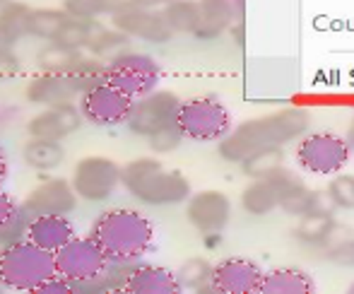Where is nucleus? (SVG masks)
Instances as JSON below:
<instances>
[{
	"mask_svg": "<svg viewBox=\"0 0 354 294\" xmlns=\"http://www.w3.org/2000/svg\"><path fill=\"white\" fill-rule=\"evenodd\" d=\"M306 109H282V111L268 113L261 118L243 121L241 126L232 128L227 138L219 140V154L227 162H243L248 154L266 147H282L287 143L301 138L308 131Z\"/></svg>",
	"mask_w": 354,
	"mask_h": 294,
	"instance_id": "nucleus-1",
	"label": "nucleus"
},
{
	"mask_svg": "<svg viewBox=\"0 0 354 294\" xmlns=\"http://www.w3.org/2000/svg\"><path fill=\"white\" fill-rule=\"evenodd\" d=\"M22 73V61L12 48H0V80H12Z\"/></svg>",
	"mask_w": 354,
	"mask_h": 294,
	"instance_id": "nucleus-39",
	"label": "nucleus"
},
{
	"mask_svg": "<svg viewBox=\"0 0 354 294\" xmlns=\"http://www.w3.org/2000/svg\"><path fill=\"white\" fill-rule=\"evenodd\" d=\"M34 294H73V285L66 280V277H61L56 273L53 277H48L46 282H44L41 287H39Z\"/></svg>",
	"mask_w": 354,
	"mask_h": 294,
	"instance_id": "nucleus-40",
	"label": "nucleus"
},
{
	"mask_svg": "<svg viewBox=\"0 0 354 294\" xmlns=\"http://www.w3.org/2000/svg\"><path fill=\"white\" fill-rule=\"evenodd\" d=\"M212 263L207 258H188L176 270L178 285L188 292H214L212 290Z\"/></svg>",
	"mask_w": 354,
	"mask_h": 294,
	"instance_id": "nucleus-29",
	"label": "nucleus"
},
{
	"mask_svg": "<svg viewBox=\"0 0 354 294\" xmlns=\"http://www.w3.org/2000/svg\"><path fill=\"white\" fill-rule=\"evenodd\" d=\"M126 0H63V10L80 19H102L111 17Z\"/></svg>",
	"mask_w": 354,
	"mask_h": 294,
	"instance_id": "nucleus-34",
	"label": "nucleus"
},
{
	"mask_svg": "<svg viewBox=\"0 0 354 294\" xmlns=\"http://www.w3.org/2000/svg\"><path fill=\"white\" fill-rule=\"evenodd\" d=\"M350 292L354 294V282H352V285H350Z\"/></svg>",
	"mask_w": 354,
	"mask_h": 294,
	"instance_id": "nucleus-46",
	"label": "nucleus"
},
{
	"mask_svg": "<svg viewBox=\"0 0 354 294\" xmlns=\"http://www.w3.org/2000/svg\"><path fill=\"white\" fill-rule=\"evenodd\" d=\"M299 181V176L289 169H275L263 178H253L241 193V208L253 217H263L280 208L282 196Z\"/></svg>",
	"mask_w": 354,
	"mask_h": 294,
	"instance_id": "nucleus-13",
	"label": "nucleus"
},
{
	"mask_svg": "<svg viewBox=\"0 0 354 294\" xmlns=\"http://www.w3.org/2000/svg\"><path fill=\"white\" fill-rule=\"evenodd\" d=\"M128 3L140 5V8H154V10H162L164 5L171 3V0H128Z\"/></svg>",
	"mask_w": 354,
	"mask_h": 294,
	"instance_id": "nucleus-42",
	"label": "nucleus"
},
{
	"mask_svg": "<svg viewBox=\"0 0 354 294\" xmlns=\"http://www.w3.org/2000/svg\"><path fill=\"white\" fill-rule=\"evenodd\" d=\"M71 75L77 80L80 89L87 92V89L97 87V84L106 82V63L94 56H82V61L77 63V68Z\"/></svg>",
	"mask_w": 354,
	"mask_h": 294,
	"instance_id": "nucleus-36",
	"label": "nucleus"
},
{
	"mask_svg": "<svg viewBox=\"0 0 354 294\" xmlns=\"http://www.w3.org/2000/svg\"><path fill=\"white\" fill-rule=\"evenodd\" d=\"M178 107H181V99H178L171 89L157 87L140 99H133L126 126L133 136L149 138L157 131H162V128L176 123Z\"/></svg>",
	"mask_w": 354,
	"mask_h": 294,
	"instance_id": "nucleus-9",
	"label": "nucleus"
},
{
	"mask_svg": "<svg viewBox=\"0 0 354 294\" xmlns=\"http://www.w3.org/2000/svg\"><path fill=\"white\" fill-rule=\"evenodd\" d=\"M316 282L301 268H275L263 273L258 294H313Z\"/></svg>",
	"mask_w": 354,
	"mask_h": 294,
	"instance_id": "nucleus-22",
	"label": "nucleus"
},
{
	"mask_svg": "<svg viewBox=\"0 0 354 294\" xmlns=\"http://www.w3.org/2000/svg\"><path fill=\"white\" fill-rule=\"evenodd\" d=\"M183 292L178 285L176 273L162 266H149V263H138L136 270L131 273L123 294H178Z\"/></svg>",
	"mask_w": 354,
	"mask_h": 294,
	"instance_id": "nucleus-19",
	"label": "nucleus"
},
{
	"mask_svg": "<svg viewBox=\"0 0 354 294\" xmlns=\"http://www.w3.org/2000/svg\"><path fill=\"white\" fill-rule=\"evenodd\" d=\"M109 19H111V27H116L118 32L147 44H167L174 37L171 29L164 22L162 10L140 8V5H133L128 0Z\"/></svg>",
	"mask_w": 354,
	"mask_h": 294,
	"instance_id": "nucleus-12",
	"label": "nucleus"
},
{
	"mask_svg": "<svg viewBox=\"0 0 354 294\" xmlns=\"http://www.w3.org/2000/svg\"><path fill=\"white\" fill-rule=\"evenodd\" d=\"M352 157V147L337 133H308L297 145V164L308 174L333 176L342 172Z\"/></svg>",
	"mask_w": 354,
	"mask_h": 294,
	"instance_id": "nucleus-7",
	"label": "nucleus"
},
{
	"mask_svg": "<svg viewBox=\"0 0 354 294\" xmlns=\"http://www.w3.org/2000/svg\"><path fill=\"white\" fill-rule=\"evenodd\" d=\"M347 143H350V147L354 149V118H352V123H350V131H347V138H345Z\"/></svg>",
	"mask_w": 354,
	"mask_h": 294,
	"instance_id": "nucleus-44",
	"label": "nucleus"
},
{
	"mask_svg": "<svg viewBox=\"0 0 354 294\" xmlns=\"http://www.w3.org/2000/svg\"><path fill=\"white\" fill-rule=\"evenodd\" d=\"M77 107L82 111L84 123L97 128H116L126 126L128 113H131L133 99L116 89L113 84L102 82L97 87L82 92L77 99Z\"/></svg>",
	"mask_w": 354,
	"mask_h": 294,
	"instance_id": "nucleus-10",
	"label": "nucleus"
},
{
	"mask_svg": "<svg viewBox=\"0 0 354 294\" xmlns=\"http://www.w3.org/2000/svg\"><path fill=\"white\" fill-rule=\"evenodd\" d=\"M29 104L37 107H58V104H77L82 97L77 80L73 75H53V73H39L37 77L29 80L27 92H24Z\"/></svg>",
	"mask_w": 354,
	"mask_h": 294,
	"instance_id": "nucleus-18",
	"label": "nucleus"
},
{
	"mask_svg": "<svg viewBox=\"0 0 354 294\" xmlns=\"http://www.w3.org/2000/svg\"><path fill=\"white\" fill-rule=\"evenodd\" d=\"M176 126L186 140L219 143L234 128L232 113L217 97H193L181 102Z\"/></svg>",
	"mask_w": 354,
	"mask_h": 294,
	"instance_id": "nucleus-5",
	"label": "nucleus"
},
{
	"mask_svg": "<svg viewBox=\"0 0 354 294\" xmlns=\"http://www.w3.org/2000/svg\"><path fill=\"white\" fill-rule=\"evenodd\" d=\"M89 237L99 244L109 261H140L154 244V227L142 212L113 208L92 222Z\"/></svg>",
	"mask_w": 354,
	"mask_h": 294,
	"instance_id": "nucleus-2",
	"label": "nucleus"
},
{
	"mask_svg": "<svg viewBox=\"0 0 354 294\" xmlns=\"http://www.w3.org/2000/svg\"><path fill=\"white\" fill-rule=\"evenodd\" d=\"M335 227H337V222L330 210H316V212H308V215L301 217L294 237H297L301 244H306V246L323 248L328 241H330Z\"/></svg>",
	"mask_w": 354,
	"mask_h": 294,
	"instance_id": "nucleus-25",
	"label": "nucleus"
},
{
	"mask_svg": "<svg viewBox=\"0 0 354 294\" xmlns=\"http://www.w3.org/2000/svg\"><path fill=\"white\" fill-rule=\"evenodd\" d=\"M236 12L232 0H198V27L193 37L203 42L219 39L234 24Z\"/></svg>",
	"mask_w": 354,
	"mask_h": 294,
	"instance_id": "nucleus-20",
	"label": "nucleus"
},
{
	"mask_svg": "<svg viewBox=\"0 0 354 294\" xmlns=\"http://www.w3.org/2000/svg\"><path fill=\"white\" fill-rule=\"evenodd\" d=\"M87 51H89V56L109 63L111 58H116L118 53L131 51V37L123 34V32H118L116 27H104L102 32L94 37V42L89 44Z\"/></svg>",
	"mask_w": 354,
	"mask_h": 294,
	"instance_id": "nucleus-31",
	"label": "nucleus"
},
{
	"mask_svg": "<svg viewBox=\"0 0 354 294\" xmlns=\"http://www.w3.org/2000/svg\"><path fill=\"white\" fill-rule=\"evenodd\" d=\"M22 159L29 169L39 174H46L58 169L66 162V147L58 140H41V138H29L22 147Z\"/></svg>",
	"mask_w": 354,
	"mask_h": 294,
	"instance_id": "nucleus-23",
	"label": "nucleus"
},
{
	"mask_svg": "<svg viewBox=\"0 0 354 294\" xmlns=\"http://www.w3.org/2000/svg\"><path fill=\"white\" fill-rule=\"evenodd\" d=\"M171 34H193L198 27V0H171L162 8Z\"/></svg>",
	"mask_w": 354,
	"mask_h": 294,
	"instance_id": "nucleus-30",
	"label": "nucleus"
},
{
	"mask_svg": "<svg viewBox=\"0 0 354 294\" xmlns=\"http://www.w3.org/2000/svg\"><path fill=\"white\" fill-rule=\"evenodd\" d=\"M73 237H75V227H73V222L68 220V215L34 217L27 232L29 241L46 248V251H51V253H56L61 246H66Z\"/></svg>",
	"mask_w": 354,
	"mask_h": 294,
	"instance_id": "nucleus-21",
	"label": "nucleus"
},
{
	"mask_svg": "<svg viewBox=\"0 0 354 294\" xmlns=\"http://www.w3.org/2000/svg\"><path fill=\"white\" fill-rule=\"evenodd\" d=\"M84 53L77 48H68L61 44H46L37 51V68L41 73H53V75H71L77 63L82 61Z\"/></svg>",
	"mask_w": 354,
	"mask_h": 294,
	"instance_id": "nucleus-26",
	"label": "nucleus"
},
{
	"mask_svg": "<svg viewBox=\"0 0 354 294\" xmlns=\"http://www.w3.org/2000/svg\"><path fill=\"white\" fill-rule=\"evenodd\" d=\"M162 66L140 51H123L106 63V82L131 99H140L159 87Z\"/></svg>",
	"mask_w": 354,
	"mask_h": 294,
	"instance_id": "nucleus-6",
	"label": "nucleus"
},
{
	"mask_svg": "<svg viewBox=\"0 0 354 294\" xmlns=\"http://www.w3.org/2000/svg\"><path fill=\"white\" fill-rule=\"evenodd\" d=\"M68 17L71 15L63 8H32V12H29V37L41 39L46 44L56 42L58 32L68 22Z\"/></svg>",
	"mask_w": 354,
	"mask_h": 294,
	"instance_id": "nucleus-28",
	"label": "nucleus"
},
{
	"mask_svg": "<svg viewBox=\"0 0 354 294\" xmlns=\"http://www.w3.org/2000/svg\"><path fill=\"white\" fill-rule=\"evenodd\" d=\"M84 118L77 104H58L46 107L44 111L34 113L27 123L29 138H41V140H66L82 128Z\"/></svg>",
	"mask_w": 354,
	"mask_h": 294,
	"instance_id": "nucleus-17",
	"label": "nucleus"
},
{
	"mask_svg": "<svg viewBox=\"0 0 354 294\" xmlns=\"http://www.w3.org/2000/svg\"><path fill=\"white\" fill-rule=\"evenodd\" d=\"M29 12L32 8L17 0L0 5V42L3 46L15 48L19 39L29 37Z\"/></svg>",
	"mask_w": 354,
	"mask_h": 294,
	"instance_id": "nucleus-24",
	"label": "nucleus"
},
{
	"mask_svg": "<svg viewBox=\"0 0 354 294\" xmlns=\"http://www.w3.org/2000/svg\"><path fill=\"white\" fill-rule=\"evenodd\" d=\"M323 253L330 263L340 268H354V232L337 224L330 241L323 246Z\"/></svg>",
	"mask_w": 354,
	"mask_h": 294,
	"instance_id": "nucleus-32",
	"label": "nucleus"
},
{
	"mask_svg": "<svg viewBox=\"0 0 354 294\" xmlns=\"http://www.w3.org/2000/svg\"><path fill=\"white\" fill-rule=\"evenodd\" d=\"M32 220H34V217L29 215V212L22 208V203H19L17 210H15L8 220L0 224V248L24 241V239H27V232H29V224H32Z\"/></svg>",
	"mask_w": 354,
	"mask_h": 294,
	"instance_id": "nucleus-35",
	"label": "nucleus"
},
{
	"mask_svg": "<svg viewBox=\"0 0 354 294\" xmlns=\"http://www.w3.org/2000/svg\"><path fill=\"white\" fill-rule=\"evenodd\" d=\"M121 186L136 201L152 208L178 205L191 198V183L181 172L167 169L154 157H138L121 167Z\"/></svg>",
	"mask_w": 354,
	"mask_h": 294,
	"instance_id": "nucleus-3",
	"label": "nucleus"
},
{
	"mask_svg": "<svg viewBox=\"0 0 354 294\" xmlns=\"http://www.w3.org/2000/svg\"><path fill=\"white\" fill-rule=\"evenodd\" d=\"M104 29V24L99 19H80V17H68V22L63 24V29L58 32L56 42L51 44H61L68 48H77V51H87L89 44L94 42L99 32Z\"/></svg>",
	"mask_w": 354,
	"mask_h": 294,
	"instance_id": "nucleus-27",
	"label": "nucleus"
},
{
	"mask_svg": "<svg viewBox=\"0 0 354 294\" xmlns=\"http://www.w3.org/2000/svg\"><path fill=\"white\" fill-rule=\"evenodd\" d=\"M0 292H3V285H0Z\"/></svg>",
	"mask_w": 354,
	"mask_h": 294,
	"instance_id": "nucleus-48",
	"label": "nucleus"
},
{
	"mask_svg": "<svg viewBox=\"0 0 354 294\" xmlns=\"http://www.w3.org/2000/svg\"><path fill=\"white\" fill-rule=\"evenodd\" d=\"M17 205H19V203H15L12 196H10V193H5L3 188H0V224L8 220V217L12 215L15 210H17Z\"/></svg>",
	"mask_w": 354,
	"mask_h": 294,
	"instance_id": "nucleus-41",
	"label": "nucleus"
},
{
	"mask_svg": "<svg viewBox=\"0 0 354 294\" xmlns=\"http://www.w3.org/2000/svg\"><path fill=\"white\" fill-rule=\"evenodd\" d=\"M183 140H186V138H183V133L178 131L176 123H171V126L162 128V131H157L154 136H149L147 145H149V149H152L154 154H171L174 149L181 147Z\"/></svg>",
	"mask_w": 354,
	"mask_h": 294,
	"instance_id": "nucleus-38",
	"label": "nucleus"
},
{
	"mask_svg": "<svg viewBox=\"0 0 354 294\" xmlns=\"http://www.w3.org/2000/svg\"><path fill=\"white\" fill-rule=\"evenodd\" d=\"M71 183L77 198L87 203H104L121 188V164L104 154H89L75 164Z\"/></svg>",
	"mask_w": 354,
	"mask_h": 294,
	"instance_id": "nucleus-8",
	"label": "nucleus"
},
{
	"mask_svg": "<svg viewBox=\"0 0 354 294\" xmlns=\"http://www.w3.org/2000/svg\"><path fill=\"white\" fill-rule=\"evenodd\" d=\"M186 217L205 237H214L227 229L232 220V201L222 191H198L186 201Z\"/></svg>",
	"mask_w": 354,
	"mask_h": 294,
	"instance_id": "nucleus-14",
	"label": "nucleus"
},
{
	"mask_svg": "<svg viewBox=\"0 0 354 294\" xmlns=\"http://www.w3.org/2000/svg\"><path fill=\"white\" fill-rule=\"evenodd\" d=\"M10 174V164H8V157H5V152L0 149V186L5 183V178H8Z\"/></svg>",
	"mask_w": 354,
	"mask_h": 294,
	"instance_id": "nucleus-43",
	"label": "nucleus"
},
{
	"mask_svg": "<svg viewBox=\"0 0 354 294\" xmlns=\"http://www.w3.org/2000/svg\"><path fill=\"white\" fill-rule=\"evenodd\" d=\"M232 3L236 5V10H239V12H241V10H243V3H246V0H232Z\"/></svg>",
	"mask_w": 354,
	"mask_h": 294,
	"instance_id": "nucleus-45",
	"label": "nucleus"
},
{
	"mask_svg": "<svg viewBox=\"0 0 354 294\" xmlns=\"http://www.w3.org/2000/svg\"><path fill=\"white\" fill-rule=\"evenodd\" d=\"M241 167H243V172H246V176L263 178V176H268V174L275 172V169L284 167V152H282V147L258 149V152L248 154V157L243 159Z\"/></svg>",
	"mask_w": 354,
	"mask_h": 294,
	"instance_id": "nucleus-33",
	"label": "nucleus"
},
{
	"mask_svg": "<svg viewBox=\"0 0 354 294\" xmlns=\"http://www.w3.org/2000/svg\"><path fill=\"white\" fill-rule=\"evenodd\" d=\"M56 275V258L51 251L29 239L0 248V285L10 292H37L48 277Z\"/></svg>",
	"mask_w": 354,
	"mask_h": 294,
	"instance_id": "nucleus-4",
	"label": "nucleus"
},
{
	"mask_svg": "<svg viewBox=\"0 0 354 294\" xmlns=\"http://www.w3.org/2000/svg\"><path fill=\"white\" fill-rule=\"evenodd\" d=\"M53 258H56V273L61 277H66L71 285L99 275L109 263L106 253L99 248V244L89 234L87 237L75 234L66 246H61L53 253Z\"/></svg>",
	"mask_w": 354,
	"mask_h": 294,
	"instance_id": "nucleus-11",
	"label": "nucleus"
},
{
	"mask_svg": "<svg viewBox=\"0 0 354 294\" xmlns=\"http://www.w3.org/2000/svg\"><path fill=\"white\" fill-rule=\"evenodd\" d=\"M328 201L333 203V208L340 210H354V176L352 174H340L335 176L326 188Z\"/></svg>",
	"mask_w": 354,
	"mask_h": 294,
	"instance_id": "nucleus-37",
	"label": "nucleus"
},
{
	"mask_svg": "<svg viewBox=\"0 0 354 294\" xmlns=\"http://www.w3.org/2000/svg\"><path fill=\"white\" fill-rule=\"evenodd\" d=\"M263 268L251 258L229 256L212 268V290L219 294H258Z\"/></svg>",
	"mask_w": 354,
	"mask_h": 294,
	"instance_id": "nucleus-16",
	"label": "nucleus"
},
{
	"mask_svg": "<svg viewBox=\"0 0 354 294\" xmlns=\"http://www.w3.org/2000/svg\"><path fill=\"white\" fill-rule=\"evenodd\" d=\"M5 3H10V0H0V5H5Z\"/></svg>",
	"mask_w": 354,
	"mask_h": 294,
	"instance_id": "nucleus-47",
	"label": "nucleus"
},
{
	"mask_svg": "<svg viewBox=\"0 0 354 294\" xmlns=\"http://www.w3.org/2000/svg\"><path fill=\"white\" fill-rule=\"evenodd\" d=\"M22 208L32 217L41 215H71L77 208V193L73 183L66 178H44L41 183L29 191V196L22 201Z\"/></svg>",
	"mask_w": 354,
	"mask_h": 294,
	"instance_id": "nucleus-15",
	"label": "nucleus"
}]
</instances>
